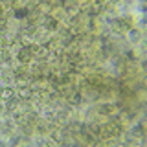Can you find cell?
Instances as JSON below:
<instances>
[{
	"label": "cell",
	"instance_id": "6da1fadb",
	"mask_svg": "<svg viewBox=\"0 0 147 147\" xmlns=\"http://www.w3.org/2000/svg\"><path fill=\"white\" fill-rule=\"evenodd\" d=\"M20 59L22 61H28V50H22L20 52Z\"/></svg>",
	"mask_w": 147,
	"mask_h": 147
},
{
	"label": "cell",
	"instance_id": "7a4b0ae2",
	"mask_svg": "<svg viewBox=\"0 0 147 147\" xmlns=\"http://www.w3.org/2000/svg\"><path fill=\"white\" fill-rule=\"evenodd\" d=\"M11 94H13V90H4V92H2V96H4V98H9Z\"/></svg>",
	"mask_w": 147,
	"mask_h": 147
}]
</instances>
